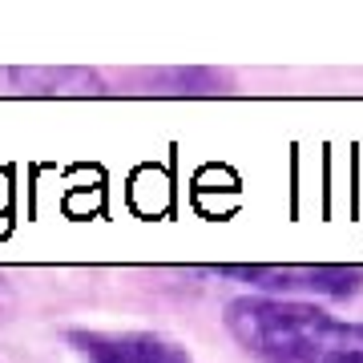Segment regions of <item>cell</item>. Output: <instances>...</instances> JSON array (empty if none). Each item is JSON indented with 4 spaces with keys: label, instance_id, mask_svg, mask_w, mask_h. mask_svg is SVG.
Returning a JSON list of instances; mask_svg holds the SVG:
<instances>
[{
    "label": "cell",
    "instance_id": "6da1fadb",
    "mask_svg": "<svg viewBox=\"0 0 363 363\" xmlns=\"http://www.w3.org/2000/svg\"><path fill=\"white\" fill-rule=\"evenodd\" d=\"M222 327L259 363H363V323L303 298L234 295Z\"/></svg>",
    "mask_w": 363,
    "mask_h": 363
},
{
    "label": "cell",
    "instance_id": "7a4b0ae2",
    "mask_svg": "<svg viewBox=\"0 0 363 363\" xmlns=\"http://www.w3.org/2000/svg\"><path fill=\"white\" fill-rule=\"evenodd\" d=\"M222 279L255 286L271 298H355L363 291V267L351 262H226L214 267Z\"/></svg>",
    "mask_w": 363,
    "mask_h": 363
},
{
    "label": "cell",
    "instance_id": "3957f363",
    "mask_svg": "<svg viewBox=\"0 0 363 363\" xmlns=\"http://www.w3.org/2000/svg\"><path fill=\"white\" fill-rule=\"evenodd\" d=\"M65 347L81 363H194L178 339L157 331H65Z\"/></svg>",
    "mask_w": 363,
    "mask_h": 363
},
{
    "label": "cell",
    "instance_id": "277c9868",
    "mask_svg": "<svg viewBox=\"0 0 363 363\" xmlns=\"http://www.w3.org/2000/svg\"><path fill=\"white\" fill-rule=\"evenodd\" d=\"M117 85H125V93H157V97H214V93H234V73L226 69H130L121 73Z\"/></svg>",
    "mask_w": 363,
    "mask_h": 363
},
{
    "label": "cell",
    "instance_id": "5b68a950",
    "mask_svg": "<svg viewBox=\"0 0 363 363\" xmlns=\"http://www.w3.org/2000/svg\"><path fill=\"white\" fill-rule=\"evenodd\" d=\"M0 81L13 93H33V97H101L113 93L109 77L97 69H57V65H33V69H0Z\"/></svg>",
    "mask_w": 363,
    "mask_h": 363
}]
</instances>
